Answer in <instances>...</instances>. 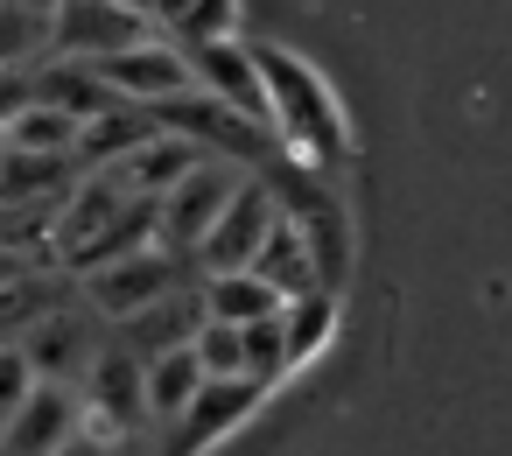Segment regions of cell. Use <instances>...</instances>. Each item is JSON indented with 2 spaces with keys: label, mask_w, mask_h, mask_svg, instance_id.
<instances>
[{
  "label": "cell",
  "mask_w": 512,
  "mask_h": 456,
  "mask_svg": "<svg viewBox=\"0 0 512 456\" xmlns=\"http://www.w3.org/2000/svg\"><path fill=\"white\" fill-rule=\"evenodd\" d=\"M246 50H253L260 92H267V127L288 141V155L337 162V155H344V120H337L330 85H323L302 57H288L281 43H246Z\"/></svg>",
  "instance_id": "obj_1"
},
{
  "label": "cell",
  "mask_w": 512,
  "mask_h": 456,
  "mask_svg": "<svg viewBox=\"0 0 512 456\" xmlns=\"http://www.w3.org/2000/svg\"><path fill=\"white\" fill-rule=\"evenodd\" d=\"M183 267L190 260H176V253H162L155 239H141V246H127V253H113V260H99V267H85V281H78V302L106 323V330H120V323H134L141 309H155V302H169L176 288H190L183 281Z\"/></svg>",
  "instance_id": "obj_2"
},
{
  "label": "cell",
  "mask_w": 512,
  "mask_h": 456,
  "mask_svg": "<svg viewBox=\"0 0 512 456\" xmlns=\"http://www.w3.org/2000/svg\"><path fill=\"white\" fill-rule=\"evenodd\" d=\"M246 176H260V169L239 162V155H197V169L155 204V246L176 253V260H190L204 246V232L225 218V204L246 190Z\"/></svg>",
  "instance_id": "obj_3"
},
{
  "label": "cell",
  "mask_w": 512,
  "mask_h": 456,
  "mask_svg": "<svg viewBox=\"0 0 512 456\" xmlns=\"http://www.w3.org/2000/svg\"><path fill=\"white\" fill-rule=\"evenodd\" d=\"M162 36L127 0H50V57L57 64H106L134 43Z\"/></svg>",
  "instance_id": "obj_4"
},
{
  "label": "cell",
  "mask_w": 512,
  "mask_h": 456,
  "mask_svg": "<svg viewBox=\"0 0 512 456\" xmlns=\"http://www.w3.org/2000/svg\"><path fill=\"white\" fill-rule=\"evenodd\" d=\"M15 344H22V358H29V372H36L43 386H78L85 365H92L99 344H106V323H99L92 309L50 302V309H36V316L15 330Z\"/></svg>",
  "instance_id": "obj_5"
},
{
  "label": "cell",
  "mask_w": 512,
  "mask_h": 456,
  "mask_svg": "<svg viewBox=\"0 0 512 456\" xmlns=\"http://www.w3.org/2000/svg\"><path fill=\"white\" fill-rule=\"evenodd\" d=\"M92 71H99V85H106L113 106H141V113L176 106V99L197 92L190 50H183V43H162V36H148V43H134V50H120V57L92 64Z\"/></svg>",
  "instance_id": "obj_6"
},
{
  "label": "cell",
  "mask_w": 512,
  "mask_h": 456,
  "mask_svg": "<svg viewBox=\"0 0 512 456\" xmlns=\"http://www.w3.org/2000/svg\"><path fill=\"white\" fill-rule=\"evenodd\" d=\"M274 218H281L274 183L246 176V190H239V197L225 204V218L204 232V246L190 253V267H197V274H239V267H253L260 246H267V232H274Z\"/></svg>",
  "instance_id": "obj_7"
},
{
  "label": "cell",
  "mask_w": 512,
  "mask_h": 456,
  "mask_svg": "<svg viewBox=\"0 0 512 456\" xmlns=\"http://www.w3.org/2000/svg\"><path fill=\"white\" fill-rule=\"evenodd\" d=\"M141 358L106 330V344H99V358L85 365V379H78V400H85V421H99L106 435H134V428H148V386H141Z\"/></svg>",
  "instance_id": "obj_8"
},
{
  "label": "cell",
  "mask_w": 512,
  "mask_h": 456,
  "mask_svg": "<svg viewBox=\"0 0 512 456\" xmlns=\"http://www.w3.org/2000/svg\"><path fill=\"white\" fill-rule=\"evenodd\" d=\"M85 435V400L78 386H43L15 407V421L0 428V456H71Z\"/></svg>",
  "instance_id": "obj_9"
},
{
  "label": "cell",
  "mask_w": 512,
  "mask_h": 456,
  "mask_svg": "<svg viewBox=\"0 0 512 456\" xmlns=\"http://www.w3.org/2000/svg\"><path fill=\"white\" fill-rule=\"evenodd\" d=\"M260 393H267V386H253V379H204L197 400L162 428V456H197V449H211L232 421H246V407H253Z\"/></svg>",
  "instance_id": "obj_10"
},
{
  "label": "cell",
  "mask_w": 512,
  "mask_h": 456,
  "mask_svg": "<svg viewBox=\"0 0 512 456\" xmlns=\"http://www.w3.org/2000/svg\"><path fill=\"white\" fill-rule=\"evenodd\" d=\"M197 302H204V323H267L288 309L281 288H267L253 267L239 274H197Z\"/></svg>",
  "instance_id": "obj_11"
},
{
  "label": "cell",
  "mask_w": 512,
  "mask_h": 456,
  "mask_svg": "<svg viewBox=\"0 0 512 456\" xmlns=\"http://www.w3.org/2000/svg\"><path fill=\"white\" fill-rule=\"evenodd\" d=\"M141 386H148V428H169V421H176V414L197 400V386H204V365H197V351H190V344H176V351L148 358Z\"/></svg>",
  "instance_id": "obj_12"
},
{
  "label": "cell",
  "mask_w": 512,
  "mask_h": 456,
  "mask_svg": "<svg viewBox=\"0 0 512 456\" xmlns=\"http://www.w3.org/2000/svg\"><path fill=\"white\" fill-rule=\"evenodd\" d=\"M50 57V0H0V71H36Z\"/></svg>",
  "instance_id": "obj_13"
},
{
  "label": "cell",
  "mask_w": 512,
  "mask_h": 456,
  "mask_svg": "<svg viewBox=\"0 0 512 456\" xmlns=\"http://www.w3.org/2000/svg\"><path fill=\"white\" fill-rule=\"evenodd\" d=\"M78 134H85V120H71L64 106H43V99H29L8 127H0V141L15 155H78Z\"/></svg>",
  "instance_id": "obj_14"
},
{
  "label": "cell",
  "mask_w": 512,
  "mask_h": 456,
  "mask_svg": "<svg viewBox=\"0 0 512 456\" xmlns=\"http://www.w3.org/2000/svg\"><path fill=\"white\" fill-rule=\"evenodd\" d=\"M330 323H337V302H330V288H316V295H295L288 309H281V337H288V365H302L323 337H330Z\"/></svg>",
  "instance_id": "obj_15"
},
{
  "label": "cell",
  "mask_w": 512,
  "mask_h": 456,
  "mask_svg": "<svg viewBox=\"0 0 512 456\" xmlns=\"http://www.w3.org/2000/svg\"><path fill=\"white\" fill-rule=\"evenodd\" d=\"M36 393V372H29V358H22V344L15 337H0V428L15 421V407Z\"/></svg>",
  "instance_id": "obj_16"
},
{
  "label": "cell",
  "mask_w": 512,
  "mask_h": 456,
  "mask_svg": "<svg viewBox=\"0 0 512 456\" xmlns=\"http://www.w3.org/2000/svg\"><path fill=\"white\" fill-rule=\"evenodd\" d=\"M0 162H8V141H0Z\"/></svg>",
  "instance_id": "obj_17"
}]
</instances>
